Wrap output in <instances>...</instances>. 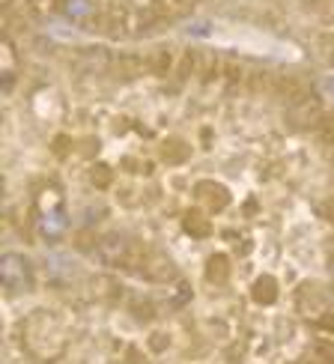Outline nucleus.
<instances>
[{
    "instance_id": "f257e3e1",
    "label": "nucleus",
    "mask_w": 334,
    "mask_h": 364,
    "mask_svg": "<svg viewBox=\"0 0 334 364\" xmlns=\"http://www.w3.org/2000/svg\"><path fill=\"white\" fill-rule=\"evenodd\" d=\"M24 343L36 358L51 361L66 350V328L51 316H36L24 331Z\"/></svg>"
},
{
    "instance_id": "f03ea898",
    "label": "nucleus",
    "mask_w": 334,
    "mask_h": 364,
    "mask_svg": "<svg viewBox=\"0 0 334 364\" xmlns=\"http://www.w3.org/2000/svg\"><path fill=\"white\" fill-rule=\"evenodd\" d=\"M296 308H298L301 316L320 323L323 316L328 314V301H325V296L320 290H316V287H301V290L296 293Z\"/></svg>"
},
{
    "instance_id": "7ed1b4c3",
    "label": "nucleus",
    "mask_w": 334,
    "mask_h": 364,
    "mask_svg": "<svg viewBox=\"0 0 334 364\" xmlns=\"http://www.w3.org/2000/svg\"><path fill=\"white\" fill-rule=\"evenodd\" d=\"M4 278H6L9 287H15L18 281L27 278V266L21 263V257H18V254H9L6 260H4Z\"/></svg>"
},
{
    "instance_id": "20e7f679",
    "label": "nucleus",
    "mask_w": 334,
    "mask_h": 364,
    "mask_svg": "<svg viewBox=\"0 0 334 364\" xmlns=\"http://www.w3.org/2000/svg\"><path fill=\"white\" fill-rule=\"evenodd\" d=\"M301 364H331V361H328V355H325V353H313L311 358H305Z\"/></svg>"
},
{
    "instance_id": "39448f33",
    "label": "nucleus",
    "mask_w": 334,
    "mask_h": 364,
    "mask_svg": "<svg viewBox=\"0 0 334 364\" xmlns=\"http://www.w3.org/2000/svg\"><path fill=\"white\" fill-rule=\"evenodd\" d=\"M328 218L334 221V197H331V203H328Z\"/></svg>"
},
{
    "instance_id": "423d86ee",
    "label": "nucleus",
    "mask_w": 334,
    "mask_h": 364,
    "mask_svg": "<svg viewBox=\"0 0 334 364\" xmlns=\"http://www.w3.org/2000/svg\"><path fill=\"white\" fill-rule=\"evenodd\" d=\"M331 269H334V251H331Z\"/></svg>"
}]
</instances>
